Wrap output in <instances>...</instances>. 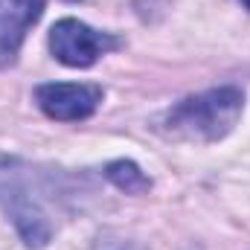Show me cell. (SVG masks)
Listing matches in <instances>:
<instances>
[{"instance_id": "obj_1", "label": "cell", "mask_w": 250, "mask_h": 250, "mask_svg": "<svg viewBox=\"0 0 250 250\" xmlns=\"http://www.w3.org/2000/svg\"><path fill=\"white\" fill-rule=\"evenodd\" d=\"M245 108V96L239 87H212L198 96H187L178 105H172L163 120L160 131L178 140H195V143H215L233 131Z\"/></svg>"}, {"instance_id": "obj_2", "label": "cell", "mask_w": 250, "mask_h": 250, "mask_svg": "<svg viewBox=\"0 0 250 250\" xmlns=\"http://www.w3.org/2000/svg\"><path fill=\"white\" fill-rule=\"evenodd\" d=\"M120 47V38H114L111 32H99L76 18H64L50 29V53L67 67H90L105 53Z\"/></svg>"}, {"instance_id": "obj_3", "label": "cell", "mask_w": 250, "mask_h": 250, "mask_svg": "<svg viewBox=\"0 0 250 250\" xmlns=\"http://www.w3.org/2000/svg\"><path fill=\"white\" fill-rule=\"evenodd\" d=\"M0 204L9 212V218L15 221L26 248H44L50 242V221L21 178L0 175Z\"/></svg>"}, {"instance_id": "obj_4", "label": "cell", "mask_w": 250, "mask_h": 250, "mask_svg": "<svg viewBox=\"0 0 250 250\" xmlns=\"http://www.w3.org/2000/svg\"><path fill=\"white\" fill-rule=\"evenodd\" d=\"M35 102L38 108L59 123H79L87 120L99 102H102V87L96 84H64V82H53V84H41L35 90Z\"/></svg>"}, {"instance_id": "obj_5", "label": "cell", "mask_w": 250, "mask_h": 250, "mask_svg": "<svg viewBox=\"0 0 250 250\" xmlns=\"http://www.w3.org/2000/svg\"><path fill=\"white\" fill-rule=\"evenodd\" d=\"M47 0H0V64H12L26 29L38 23Z\"/></svg>"}, {"instance_id": "obj_6", "label": "cell", "mask_w": 250, "mask_h": 250, "mask_svg": "<svg viewBox=\"0 0 250 250\" xmlns=\"http://www.w3.org/2000/svg\"><path fill=\"white\" fill-rule=\"evenodd\" d=\"M105 178H108L117 189L128 192V195L148 192V187H151V181H148V178L140 172V166H137V163H131V160H114V163H108Z\"/></svg>"}, {"instance_id": "obj_7", "label": "cell", "mask_w": 250, "mask_h": 250, "mask_svg": "<svg viewBox=\"0 0 250 250\" xmlns=\"http://www.w3.org/2000/svg\"><path fill=\"white\" fill-rule=\"evenodd\" d=\"M242 6H245V9L250 12V0H242Z\"/></svg>"}]
</instances>
